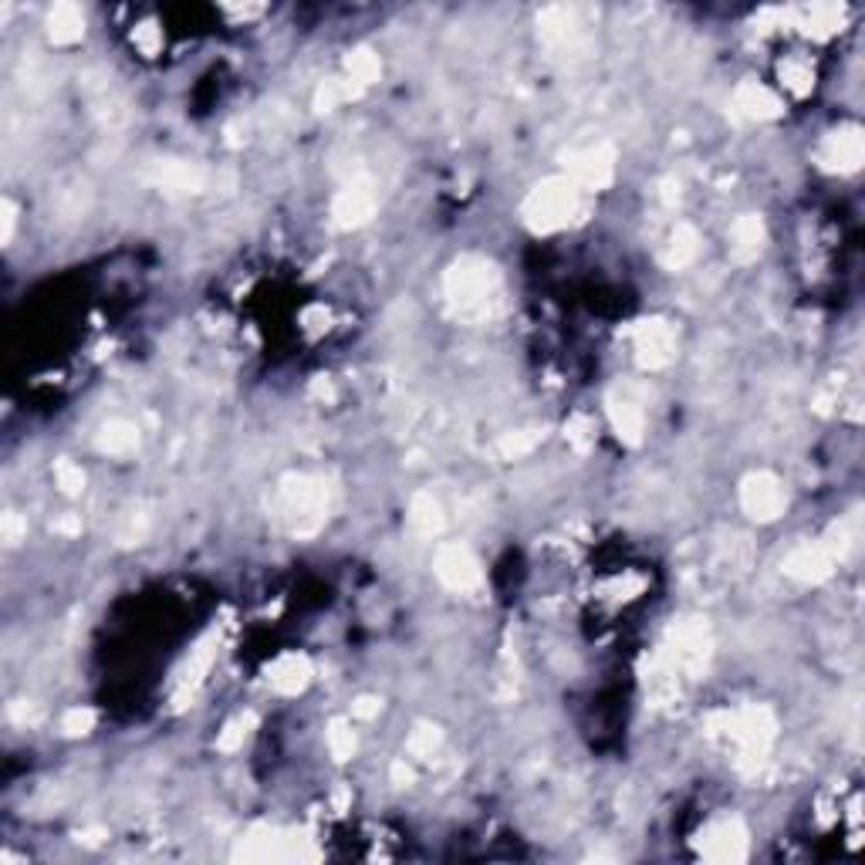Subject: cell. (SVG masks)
Here are the masks:
<instances>
[{"label":"cell","instance_id":"cell-1","mask_svg":"<svg viewBox=\"0 0 865 865\" xmlns=\"http://www.w3.org/2000/svg\"><path fill=\"white\" fill-rule=\"evenodd\" d=\"M497 288H501V274L487 257H460L447 271V298L467 318L487 315L490 301L497 298Z\"/></svg>","mask_w":865,"mask_h":865},{"label":"cell","instance_id":"cell-2","mask_svg":"<svg viewBox=\"0 0 865 865\" xmlns=\"http://www.w3.org/2000/svg\"><path fill=\"white\" fill-rule=\"evenodd\" d=\"M578 210V186L568 176H555V180L538 183L524 200V224L538 234H551V230L565 227Z\"/></svg>","mask_w":865,"mask_h":865},{"label":"cell","instance_id":"cell-3","mask_svg":"<svg viewBox=\"0 0 865 865\" xmlns=\"http://www.w3.org/2000/svg\"><path fill=\"white\" fill-rule=\"evenodd\" d=\"M724 730H727V737L734 740L740 764L754 768V764H761L764 757H768L774 734H778V720H774V713L768 707H744L737 713H727Z\"/></svg>","mask_w":865,"mask_h":865},{"label":"cell","instance_id":"cell-4","mask_svg":"<svg viewBox=\"0 0 865 865\" xmlns=\"http://www.w3.org/2000/svg\"><path fill=\"white\" fill-rule=\"evenodd\" d=\"M328 511V487L318 477H288L281 487V514L294 534L321 528Z\"/></svg>","mask_w":865,"mask_h":865},{"label":"cell","instance_id":"cell-5","mask_svg":"<svg viewBox=\"0 0 865 865\" xmlns=\"http://www.w3.org/2000/svg\"><path fill=\"white\" fill-rule=\"evenodd\" d=\"M710 659V632L700 619H686L670 632V653L663 663L676 673H700Z\"/></svg>","mask_w":865,"mask_h":865},{"label":"cell","instance_id":"cell-6","mask_svg":"<svg viewBox=\"0 0 865 865\" xmlns=\"http://www.w3.org/2000/svg\"><path fill=\"white\" fill-rule=\"evenodd\" d=\"M740 504L754 521H774L788 507V494H784L778 477L768 474V470H757V474H747L744 484H740Z\"/></svg>","mask_w":865,"mask_h":865},{"label":"cell","instance_id":"cell-7","mask_svg":"<svg viewBox=\"0 0 865 865\" xmlns=\"http://www.w3.org/2000/svg\"><path fill=\"white\" fill-rule=\"evenodd\" d=\"M568 180L585 190H605L615 176V153L609 146H585L565 156Z\"/></svg>","mask_w":865,"mask_h":865},{"label":"cell","instance_id":"cell-8","mask_svg":"<svg viewBox=\"0 0 865 865\" xmlns=\"http://www.w3.org/2000/svg\"><path fill=\"white\" fill-rule=\"evenodd\" d=\"M632 342H636V362L642 369H663V365L673 362L676 355V335L666 321L649 318L639 321L632 328Z\"/></svg>","mask_w":865,"mask_h":865},{"label":"cell","instance_id":"cell-9","mask_svg":"<svg viewBox=\"0 0 865 865\" xmlns=\"http://www.w3.org/2000/svg\"><path fill=\"white\" fill-rule=\"evenodd\" d=\"M433 572L453 592H470L480 585V565L467 545H440L433 558Z\"/></svg>","mask_w":865,"mask_h":865},{"label":"cell","instance_id":"cell-10","mask_svg":"<svg viewBox=\"0 0 865 865\" xmlns=\"http://www.w3.org/2000/svg\"><path fill=\"white\" fill-rule=\"evenodd\" d=\"M835 561L838 555L828 541H808V545H798L784 558V572L805 585H818L835 572Z\"/></svg>","mask_w":865,"mask_h":865},{"label":"cell","instance_id":"cell-11","mask_svg":"<svg viewBox=\"0 0 865 865\" xmlns=\"http://www.w3.org/2000/svg\"><path fill=\"white\" fill-rule=\"evenodd\" d=\"M862 156H865V142H862V132L855 126L838 129L822 142V163L828 169H838V173H852V169H859Z\"/></svg>","mask_w":865,"mask_h":865},{"label":"cell","instance_id":"cell-12","mask_svg":"<svg viewBox=\"0 0 865 865\" xmlns=\"http://www.w3.org/2000/svg\"><path fill=\"white\" fill-rule=\"evenodd\" d=\"M372 213H376V193L369 190L365 183H352L345 186L342 193L335 196L332 203V217L338 227H362L365 220H372Z\"/></svg>","mask_w":865,"mask_h":865},{"label":"cell","instance_id":"cell-13","mask_svg":"<svg viewBox=\"0 0 865 865\" xmlns=\"http://www.w3.org/2000/svg\"><path fill=\"white\" fill-rule=\"evenodd\" d=\"M747 852V832L737 818H724L707 832V842H703V855L713 862H737L744 859Z\"/></svg>","mask_w":865,"mask_h":865},{"label":"cell","instance_id":"cell-14","mask_svg":"<svg viewBox=\"0 0 865 865\" xmlns=\"http://www.w3.org/2000/svg\"><path fill=\"white\" fill-rule=\"evenodd\" d=\"M734 105L740 115H747V119H757V122H768V119H778V115L784 112L781 98L771 92L768 85L761 82H744L734 92Z\"/></svg>","mask_w":865,"mask_h":865},{"label":"cell","instance_id":"cell-15","mask_svg":"<svg viewBox=\"0 0 865 865\" xmlns=\"http://www.w3.org/2000/svg\"><path fill=\"white\" fill-rule=\"evenodd\" d=\"M267 683H271L278 693H288V697L301 693V690H305V686L311 683V663H308V656L288 653V656L274 659L271 670H267Z\"/></svg>","mask_w":865,"mask_h":865},{"label":"cell","instance_id":"cell-16","mask_svg":"<svg viewBox=\"0 0 865 865\" xmlns=\"http://www.w3.org/2000/svg\"><path fill=\"white\" fill-rule=\"evenodd\" d=\"M761 247H764L761 217H754V213L737 217L734 227H730V254H734V261H740V264L754 261V257L761 254Z\"/></svg>","mask_w":865,"mask_h":865},{"label":"cell","instance_id":"cell-17","mask_svg":"<svg viewBox=\"0 0 865 865\" xmlns=\"http://www.w3.org/2000/svg\"><path fill=\"white\" fill-rule=\"evenodd\" d=\"M609 419H612L615 433H619V440H626V443H639L642 440V430H646V413H642V406L636 403V399L612 396L609 399Z\"/></svg>","mask_w":865,"mask_h":865},{"label":"cell","instance_id":"cell-18","mask_svg":"<svg viewBox=\"0 0 865 865\" xmlns=\"http://www.w3.org/2000/svg\"><path fill=\"white\" fill-rule=\"evenodd\" d=\"M85 34V14L78 4H55L48 11V38L55 44H75Z\"/></svg>","mask_w":865,"mask_h":865},{"label":"cell","instance_id":"cell-19","mask_svg":"<svg viewBox=\"0 0 865 865\" xmlns=\"http://www.w3.org/2000/svg\"><path fill=\"white\" fill-rule=\"evenodd\" d=\"M139 447V426L129 419H109V423L98 430V450L109 453V457H129Z\"/></svg>","mask_w":865,"mask_h":865},{"label":"cell","instance_id":"cell-20","mask_svg":"<svg viewBox=\"0 0 865 865\" xmlns=\"http://www.w3.org/2000/svg\"><path fill=\"white\" fill-rule=\"evenodd\" d=\"M697 254H700V234L690 224H680L673 230L670 244H666L663 261L670 271H683V267H690L693 261H697Z\"/></svg>","mask_w":865,"mask_h":865},{"label":"cell","instance_id":"cell-21","mask_svg":"<svg viewBox=\"0 0 865 865\" xmlns=\"http://www.w3.org/2000/svg\"><path fill=\"white\" fill-rule=\"evenodd\" d=\"M213 663V639H203L200 646L193 649L190 659H186L183 673H180V690H176V703H183L186 697H193V690L203 683V676H207Z\"/></svg>","mask_w":865,"mask_h":865},{"label":"cell","instance_id":"cell-22","mask_svg":"<svg viewBox=\"0 0 865 865\" xmlns=\"http://www.w3.org/2000/svg\"><path fill=\"white\" fill-rule=\"evenodd\" d=\"M409 524L419 538H436L443 531V507L433 494H416L409 504Z\"/></svg>","mask_w":865,"mask_h":865},{"label":"cell","instance_id":"cell-23","mask_svg":"<svg viewBox=\"0 0 865 865\" xmlns=\"http://www.w3.org/2000/svg\"><path fill=\"white\" fill-rule=\"evenodd\" d=\"M842 14L845 11H842V7H835V4H811V7H798V24L808 34H815V38H828V34L838 31Z\"/></svg>","mask_w":865,"mask_h":865},{"label":"cell","instance_id":"cell-24","mask_svg":"<svg viewBox=\"0 0 865 865\" xmlns=\"http://www.w3.org/2000/svg\"><path fill=\"white\" fill-rule=\"evenodd\" d=\"M345 68H349V82L359 88H369L372 82H379L382 75V61L376 51L369 48H355L349 58H345Z\"/></svg>","mask_w":865,"mask_h":865},{"label":"cell","instance_id":"cell-25","mask_svg":"<svg viewBox=\"0 0 865 865\" xmlns=\"http://www.w3.org/2000/svg\"><path fill=\"white\" fill-rule=\"evenodd\" d=\"M159 183H163L166 190L193 193L203 186V173L190 163H166L163 169H159Z\"/></svg>","mask_w":865,"mask_h":865},{"label":"cell","instance_id":"cell-26","mask_svg":"<svg viewBox=\"0 0 865 865\" xmlns=\"http://www.w3.org/2000/svg\"><path fill=\"white\" fill-rule=\"evenodd\" d=\"M538 28H541V38L565 41L575 34V14L568 11V7H548V11L538 17Z\"/></svg>","mask_w":865,"mask_h":865},{"label":"cell","instance_id":"cell-27","mask_svg":"<svg viewBox=\"0 0 865 865\" xmlns=\"http://www.w3.org/2000/svg\"><path fill=\"white\" fill-rule=\"evenodd\" d=\"M440 730L430 727V724H416V730L409 734L406 740V751L409 757H416V761H433V754L440 751Z\"/></svg>","mask_w":865,"mask_h":865},{"label":"cell","instance_id":"cell-28","mask_svg":"<svg viewBox=\"0 0 865 865\" xmlns=\"http://www.w3.org/2000/svg\"><path fill=\"white\" fill-rule=\"evenodd\" d=\"M541 436L534 430H524V433H507L501 436V443H497V453H501L504 460H517L524 457V453H531L534 447H538Z\"/></svg>","mask_w":865,"mask_h":865},{"label":"cell","instance_id":"cell-29","mask_svg":"<svg viewBox=\"0 0 865 865\" xmlns=\"http://www.w3.org/2000/svg\"><path fill=\"white\" fill-rule=\"evenodd\" d=\"M328 751H332L338 761H349L355 754V734L345 720H335V724L328 727Z\"/></svg>","mask_w":865,"mask_h":865},{"label":"cell","instance_id":"cell-30","mask_svg":"<svg viewBox=\"0 0 865 865\" xmlns=\"http://www.w3.org/2000/svg\"><path fill=\"white\" fill-rule=\"evenodd\" d=\"M251 727H254V717L251 713H244V717H237V720H230V724L224 727V734L217 737V747L220 751H237L240 744H244L247 740V734H251Z\"/></svg>","mask_w":865,"mask_h":865},{"label":"cell","instance_id":"cell-31","mask_svg":"<svg viewBox=\"0 0 865 865\" xmlns=\"http://www.w3.org/2000/svg\"><path fill=\"white\" fill-rule=\"evenodd\" d=\"M55 480H58L61 494H68V497L82 494V487H85V474H82V467H78V463H71V460H58V467H55Z\"/></svg>","mask_w":865,"mask_h":865},{"label":"cell","instance_id":"cell-32","mask_svg":"<svg viewBox=\"0 0 865 865\" xmlns=\"http://www.w3.org/2000/svg\"><path fill=\"white\" fill-rule=\"evenodd\" d=\"M781 78H784V88H791L795 95H805L811 88V68L801 65V61H788L781 68Z\"/></svg>","mask_w":865,"mask_h":865},{"label":"cell","instance_id":"cell-33","mask_svg":"<svg viewBox=\"0 0 865 865\" xmlns=\"http://www.w3.org/2000/svg\"><path fill=\"white\" fill-rule=\"evenodd\" d=\"M92 727H95V713L85 710V707H75V710H68L65 717H61V730H65L68 737H82Z\"/></svg>","mask_w":865,"mask_h":865},{"label":"cell","instance_id":"cell-34","mask_svg":"<svg viewBox=\"0 0 865 865\" xmlns=\"http://www.w3.org/2000/svg\"><path fill=\"white\" fill-rule=\"evenodd\" d=\"M565 433H568V440H572L578 450H585V447H592V443H595V426H592V419H588V416H575L572 423L565 426Z\"/></svg>","mask_w":865,"mask_h":865},{"label":"cell","instance_id":"cell-35","mask_svg":"<svg viewBox=\"0 0 865 865\" xmlns=\"http://www.w3.org/2000/svg\"><path fill=\"white\" fill-rule=\"evenodd\" d=\"M132 41H136V48L142 55H156V51L163 48V34H159L156 24H139V28L132 31Z\"/></svg>","mask_w":865,"mask_h":865},{"label":"cell","instance_id":"cell-36","mask_svg":"<svg viewBox=\"0 0 865 865\" xmlns=\"http://www.w3.org/2000/svg\"><path fill=\"white\" fill-rule=\"evenodd\" d=\"M28 534V524H24L21 514H4V521H0V538H4V545H17V541Z\"/></svg>","mask_w":865,"mask_h":865},{"label":"cell","instance_id":"cell-37","mask_svg":"<svg viewBox=\"0 0 865 865\" xmlns=\"http://www.w3.org/2000/svg\"><path fill=\"white\" fill-rule=\"evenodd\" d=\"M376 713H379V700H372V697L355 700V707H352V717H359V720H372Z\"/></svg>","mask_w":865,"mask_h":865},{"label":"cell","instance_id":"cell-38","mask_svg":"<svg viewBox=\"0 0 865 865\" xmlns=\"http://www.w3.org/2000/svg\"><path fill=\"white\" fill-rule=\"evenodd\" d=\"M51 528H55L58 534H78V531H82V521H78L75 514H65V517H58Z\"/></svg>","mask_w":865,"mask_h":865},{"label":"cell","instance_id":"cell-39","mask_svg":"<svg viewBox=\"0 0 865 865\" xmlns=\"http://www.w3.org/2000/svg\"><path fill=\"white\" fill-rule=\"evenodd\" d=\"M0 213H4V240H11V234H14V203L4 200V203H0Z\"/></svg>","mask_w":865,"mask_h":865},{"label":"cell","instance_id":"cell-40","mask_svg":"<svg viewBox=\"0 0 865 865\" xmlns=\"http://www.w3.org/2000/svg\"><path fill=\"white\" fill-rule=\"evenodd\" d=\"M392 778H396V784H409L413 781V771L406 768V761H396L392 764Z\"/></svg>","mask_w":865,"mask_h":865}]
</instances>
